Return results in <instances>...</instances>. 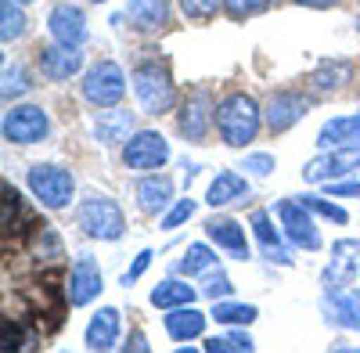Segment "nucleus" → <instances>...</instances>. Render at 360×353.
I'll return each instance as SVG.
<instances>
[{"mask_svg": "<svg viewBox=\"0 0 360 353\" xmlns=\"http://www.w3.org/2000/svg\"><path fill=\"white\" fill-rule=\"evenodd\" d=\"M137 198L144 213H162L166 205L173 202V184L169 176H148V181L137 184Z\"/></svg>", "mask_w": 360, "mask_h": 353, "instance_id": "obj_23", "label": "nucleus"}, {"mask_svg": "<svg viewBox=\"0 0 360 353\" xmlns=\"http://www.w3.org/2000/svg\"><path fill=\"white\" fill-rule=\"evenodd\" d=\"M205 234H209V242L227 249L234 259H249V238H245V227L238 224V220H209L205 224Z\"/></svg>", "mask_w": 360, "mask_h": 353, "instance_id": "obj_15", "label": "nucleus"}, {"mask_svg": "<svg viewBox=\"0 0 360 353\" xmlns=\"http://www.w3.org/2000/svg\"><path fill=\"white\" fill-rule=\"evenodd\" d=\"M213 267H217V252L209 249L205 242H195V245H188L184 259H180V271H184L188 278H191V274H205V271H213Z\"/></svg>", "mask_w": 360, "mask_h": 353, "instance_id": "obj_28", "label": "nucleus"}, {"mask_svg": "<svg viewBox=\"0 0 360 353\" xmlns=\"http://www.w3.org/2000/svg\"><path fill=\"white\" fill-rule=\"evenodd\" d=\"M152 256H155L152 249H141V252H137V259H134V267L123 274V285H134V281H137V278L148 271V263H152Z\"/></svg>", "mask_w": 360, "mask_h": 353, "instance_id": "obj_42", "label": "nucleus"}, {"mask_svg": "<svg viewBox=\"0 0 360 353\" xmlns=\"http://www.w3.org/2000/svg\"><path fill=\"white\" fill-rule=\"evenodd\" d=\"M166 332L176 339V342H188V339H198L205 332V314L195 310V307H173L166 314Z\"/></svg>", "mask_w": 360, "mask_h": 353, "instance_id": "obj_19", "label": "nucleus"}, {"mask_svg": "<svg viewBox=\"0 0 360 353\" xmlns=\"http://www.w3.org/2000/svg\"><path fill=\"white\" fill-rule=\"evenodd\" d=\"M307 205L310 213H317V217H324V220H335V224H346L349 220V213L342 210V205H335V202H328V198H317V195H303L299 198Z\"/></svg>", "mask_w": 360, "mask_h": 353, "instance_id": "obj_33", "label": "nucleus"}, {"mask_svg": "<svg viewBox=\"0 0 360 353\" xmlns=\"http://www.w3.org/2000/svg\"><path fill=\"white\" fill-rule=\"evenodd\" d=\"M252 231H256V238H259V245H263V252H266L270 259L292 263V252H288V245L281 242V231L270 224L266 213H252Z\"/></svg>", "mask_w": 360, "mask_h": 353, "instance_id": "obj_22", "label": "nucleus"}, {"mask_svg": "<svg viewBox=\"0 0 360 353\" xmlns=\"http://www.w3.org/2000/svg\"><path fill=\"white\" fill-rule=\"evenodd\" d=\"M40 69H44L47 79L65 83V79H72V76L83 69V54H79V47H69V44L44 47V51H40Z\"/></svg>", "mask_w": 360, "mask_h": 353, "instance_id": "obj_14", "label": "nucleus"}, {"mask_svg": "<svg viewBox=\"0 0 360 353\" xmlns=\"http://www.w3.org/2000/svg\"><path fill=\"white\" fill-rule=\"evenodd\" d=\"M349 169H360V144L321 148V155L303 166V181H310V184H328V181H339V176L349 173Z\"/></svg>", "mask_w": 360, "mask_h": 353, "instance_id": "obj_6", "label": "nucleus"}, {"mask_svg": "<svg viewBox=\"0 0 360 353\" xmlns=\"http://www.w3.org/2000/svg\"><path fill=\"white\" fill-rule=\"evenodd\" d=\"M0 328H4V342H0V346H4L8 353H11V349H22V346H25V332H22V328L15 325L11 317H4V325H0Z\"/></svg>", "mask_w": 360, "mask_h": 353, "instance_id": "obj_41", "label": "nucleus"}, {"mask_svg": "<svg viewBox=\"0 0 360 353\" xmlns=\"http://www.w3.org/2000/svg\"><path fill=\"white\" fill-rule=\"evenodd\" d=\"M191 217H195V198H176L173 210L162 217V227H166V231H176L180 224H188Z\"/></svg>", "mask_w": 360, "mask_h": 353, "instance_id": "obj_37", "label": "nucleus"}, {"mask_svg": "<svg viewBox=\"0 0 360 353\" xmlns=\"http://www.w3.org/2000/svg\"><path fill=\"white\" fill-rule=\"evenodd\" d=\"M356 29H360V22H356Z\"/></svg>", "mask_w": 360, "mask_h": 353, "instance_id": "obj_49", "label": "nucleus"}, {"mask_svg": "<svg viewBox=\"0 0 360 353\" xmlns=\"http://www.w3.org/2000/svg\"><path fill=\"white\" fill-rule=\"evenodd\" d=\"M349 62H324L317 72H314V86L317 91H335V86H342V83H349Z\"/></svg>", "mask_w": 360, "mask_h": 353, "instance_id": "obj_30", "label": "nucleus"}, {"mask_svg": "<svg viewBox=\"0 0 360 353\" xmlns=\"http://www.w3.org/2000/svg\"><path fill=\"white\" fill-rule=\"evenodd\" d=\"M328 317H332L335 325H342V328L360 332V303H356V296L346 300L342 292H332V300H328Z\"/></svg>", "mask_w": 360, "mask_h": 353, "instance_id": "obj_27", "label": "nucleus"}, {"mask_svg": "<svg viewBox=\"0 0 360 353\" xmlns=\"http://www.w3.org/2000/svg\"><path fill=\"white\" fill-rule=\"evenodd\" d=\"M86 349H112L119 342V310L115 307H101L86 325V335H83Z\"/></svg>", "mask_w": 360, "mask_h": 353, "instance_id": "obj_16", "label": "nucleus"}, {"mask_svg": "<svg viewBox=\"0 0 360 353\" xmlns=\"http://www.w3.org/2000/svg\"><path fill=\"white\" fill-rule=\"evenodd\" d=\"M238 198H249V181L242 173H217V181L209 184V195H205V202L213 205V210H220V205H231V202H238Z\"/></svg>", "mask_w": 360, "mask_h": 353, "instance_id": "obj_21", "label": "nucleus"}, {"mask_svg": "<svg viewBox=\"0 0 360 353\" xmlns=\"http://www.w3.org/2000/svg\"><path fill=\"white\" fill-rule=\"evenodd\" d=\"M90 4H108V0H90Z\"/></svg>", "mask_w": 360, "mask_h": 353, "instance_id": "obj_47", "label": "nucleus"}, {"mask_svg": "<svg viewBox=\"0 0 360 353\" xmlns=\"http://www.w3.org/2000/svg\"><path fill=\"white\" fill-rule=\"evenodd\" d=\"M198 292L188 285V281H162L152 288V303L159 310H173V307H191Z\"/></svg>", "mask_w": 360, "mask_h": 353, "instance_id": "obj_25", "label": "nucleus"}, {"mask_svg": "<svg viewBox=\"0 0 360 353\" xmlns=\"http://www.w3.org/2000/svg\"><path fill=\"white\" fill-rule=\"evenodd\" d=\"M234 292V285H231V278L217 267V271H205V281H202V296H209V300H227Z\"/></svg>", "mask_w": 360, "mask_h": 353, "instance_id": "obj_34", "label": "nucleus"}, {"mask_svg": "<svg viewBox=\"0 0 360 353\" xmlns=\"http://www.w3.org/2000/svg\"><path fill=\"white\" fill-rule=\"evenodd\" d=\"M295 4H303V8H332V4H339V0H295Z\"/></svg>", "mask_w": 360, "mask_h": 353, "instance_id": "obj_44", "label": "nucleus"}, {"mask_svg": "<svg viewBox=\"0 0 360 353\" xmlns=\"http://www.w3.org/2000/svg\"><path fill=\"white\" fill-rule=\"evenodd\" d=\"M307 112H310V98L295 94V91H285V94H274V98L266 101V108H263V123L274 130V134H281V130L295 127Z\"/></svg>", "mask_w": 360, "mask_h": 353, "instance_id": "obj_11", "label": "nucleus"}, {"mask_svg": "<svg viewBox=\"0 0 360 353\" xmlns=\"http://www.w3.org/2000/svg\"><path fill=\"white\" fill-rule=\"evenodd\" d=\"M356 267H360V242H353V238L335 242L332 245V263H328V271H324V285L332 292H339L342 285L353 281Z\"/></svg>", "mask_w": 360, "mask_h": 353, "instance_id": "obj_13", "label": "nucleus"}, {"mask_svg": "<svg viewBox=\"0 0 360 353\" xmlns=\"http://www.w3.org/2000/svg\"><path fill=\"white\" fill-rule=\"evenodd\" d=\"M47 134H51V120L37 105H22V108H11L4 115V137L15 144H37Z\"/></svg>", "mask_w": 360, "mask_h": 353, "instance_id": "obj_8", "label": "nucleus"}, {"mask_svg": "<svg viewBox=\"0 0 360 353\" xmlns=\"http://www.w3.org/2000/svg\"><path fill=\"white\" fill-rule=\"evenodd\" d=\"M134 94H137V101H141V108H144L148 115H162V112H169L173 101H176V91H173L169 72H166L162 65H155V62L134 69Z\"/></svg>", "mask_w": 360, "mask_h": 353, "instance_id": "obj_3", "label": "nucleus"}, {"mask_svg": "<svg viewBox=\"0 0 360 353\" xmlns=\"http://www.w3.org/2000/svg\"><path fill=\"white\" fill-rule=\"evenodd\" d=\"M278 220L285 227V234L299 245V249H321V231L314 224V213L303 202H278Z\"/></svg>", "mask_w": 360, "mask_h": 353, "instance_id": "obj_9", "label": "nucleus"}, {"mask_svg": "<svg viewBox=\"0 0 360 353\" xmlns=\"http://www.w3.org/2000/svg\"><path fill=\"white\" fill-rule=\"evenodd\" d=\"M123 162L127 169H162L169 162V141L155 130H137L123 144Z\"/></svg>", "mask_w": 360, "mask_h": 353, "instance_id": "obj_7", "label": "nucleus"}, {"mask_svg": "<svg viewBox=\"0 0 360 353\" xmlns=\"http://www.w3.org/2000/svg\"><path fill=\"white\" fill-rule=\"evenodd\" d=\"M224 8L234 18H252V15H259V11L270 8V0H224Z\"/></svg>", "mask_w": 360, "mask_h": 353, "instance_id": "obj_39", "label": "nucleus"}, {"mask_svg": "<svg viewBox=\"0 0 360 353\" xmlns=\"http://www.w3.org/2000/svg\"><path fill=\"white\" fill-rule=\"evenodd\" d=\"M256 307L252 303H227V300H217L213 307V317L220 321V325H252L256 321Z\"/></svg>", "mask_w": 360, "mask_h": 353, "instance_id": "obj_29", "label": "nucleus"}, {"mask_svg": "<svg viewBox=\"0 0 360 353\" xmlns=\"http://www.w3.org/2000/svg\"><path fill=\"white\" fill-rule=\"evenodd\" d=\"M127 349H148V342H144V335H141V332H134V339L127 342Z\"/></svg>", "mask_w": 360, "mask_h": 353, "instance_id": "obj_45", "label": "nucleus"}, {"mask_svg": "<svg viewBox=\"0 0 360 353\" xmlns=\"http://www.w3.org/2000/svg\"><path fill=\"white\" fill-rule=\"evenodd\" d=\"M101 288H105V278H101V267L94 263V256H79L65 281V300L72 307H86L90 300L101 296Z\"/></svg>", "mask_w": 360, "mask_h": 353, "instance_id": "obj_10", "label": "nucleus"}, {"mask_svg": "<svg viewBox=\"0 0 360 353\" xmlns=\"http://www.w3.org/2000/svg\"><path fill=\"white\" fill-rule=\"evenodd\" d=\"M47 29H51L54 44L79 47V44L86 40V18H83V11L72 8V4H58V8L47 15Z\"/></svg>", "mask_w": 360, "mask_h": 353, "instance_id": "obj_12", "label": "nucleus"}, {"mask_svg": "<svg viewBox=\"0 0 360 353\" xmlns=\"http://www.w3.org/2000/svg\"><path fill=\"white\" fill-rule=\"evenodd\" d=\"M339 144H360V115H339L321 127L317 148H339Z\"/></svg>", "mask_w": 360, "mask_h": 353, "instance_id": "obj_20", "label": "nucleus"}, {"mask_svg": "<svg viewBox=\"0 0 360 353\" xmlns=\"http://www.w3.org/2000/svg\"><path fill=\"white\" fill-rule=\"evenodd\" d=\"M15 4H33V0H15Z\"/></svg>", "mask_w": 360, "mask_h": 353, "instance_id": "obj_46", "label": "nucleus"}, {"mask_svg": "<svg viewBox=\"0 0 360 353\" xmlns=\"http://www.w3.org/2000/svg\"><path fill=\"white\" fill-rule=\"evenodd\" d=\"M242 169H249L252 176H270L278 169V162H274V155H266V152H256V155H249L245 162H242Z\"/></svg>", "mask_w": 360, "mask_h": 353, "instance_id": "obj_40", "label": "nucleus"}, {"mask_svg": "<svg viewBox=\"0 0 360 353\" xmlns=\"http://www.w3.org/2000/svg\"><path fill=\"white\" fill-rule=\"evenodd\" d=\"M33 256L37 259H44V263H54V259H62L65 256V242H62V234H58L51 224H40L37 231H33Z\"/></svg>", "mask_w": 360, "mask_h": 353, "instance_id": "obj_26", "label": "nucleus"}, {"mask_svg": "<svg viewBox=\"0 0 360 353\" xmlns=\"http://www.w3.org/2000/svg\"><path fill=\"white\" fill-rule=\"evenodd\" d=\"M332 198H360V181H328Z\"/></svg>", "mask_w": 360, "mask_h": 353, "instance_id": "obj_43", "label": "nucleus"}, {"mask_svg": "<svg viewBox=\"0 0 360 353\" xmlns=\"http://www.w3.org/2000/svg\"><path fill=\"white\" fill-rule=\"evenodd\" d=\"M127 18L134 22V29H141V33H159L169 22V4L166 0H130Z\"/></svg>", "mask_w": 360, "mask_h": 353, "instance_id": "obj_18", "label": "nucleus"}, {"mask_svg": "<svg viewBox=\"0 0 360 353\" xmlns=\"http://www.w3.org/2000/svg\"><path fill=\"white\" fill-rule=\"evenodd\" d=\"M259 120H263V112L249 94H231L217 105V130L231 148H245L259 134Z\"/></svg>", "mask_w": 360, "mask_h": 353, "instance_id": "obj_1", "label": "nucleus"}, {"mask_svg": "<svg viewBox=\"0 0 360 353\" xmlns=\"http://www.w3.org/2000/svg\"><path fill=\"white\" fill-rule=\"evenodd\" d=\"M25 91H29V83H25V69H22V65H8V69H4V101L22 98Z\"/></svg>", "mask_w": 360, "mask_h": 353, "instance_id": "obj_38", "label": "nucleus"}, {"mask_svg": "<svg viewBox=\"0 0 360 353\" xmlns=\"http://www.w3.org/2000/svg\"><path fill=\"white\" fill-rule=\"evenodd\" d=\"M220 8H224V0H180V11L195 22H209Z\"/></svg>", "mask_w": 360, "mask_h": 353, "instance_id": "obj_36", "label": "nucleus"}, {"mask_svg": "<svg viewBox=\"0 0 360 353\" xmlns=\"http://www.w3.org/2000/svg\"><path fill=\"white\" fill-rule=\"evenodd\" d=\"M127 94V76L115 62H98L83 79V98L98 108H112Z\"/></svg>", "mask_w": 360, "mask_h": 353, "instance_id": "obj_5", "label": "nucleus"}, {"mask_svg": "<svg viewBox=\"0 0 360 353\" xmlns=\"http://www.w3.org/2000/svg\"><path fill=\"white\" fill-rule=\"evenodd\" d=\"M356 303H360V288H356Z\"/></svg>", "mask_w": 360, "mask_h": 353, "instance_id": "obj_48", "label": "nucleus"}, {"mask_svg": "<svg viewBox=\"0 0 360 353\" xmlns=\"http://www.w3.org/2000/svg\"><path fill=\"white\" fill-rule=\"evenodd\" d=\"M18 220H25V210H22V195H18L11 184H4V234H11Z\"/></svg>", "mask_w": 360, "mask_h": 353, "instance_id": "obj_35", "label": "nucleus"}, {"mask_svg": "<svg viewBox=\"0 0 360 353\" xmlns=\"http://www.w3.org/2000/svg\"><path fill=\"white\" fill-rule=\"evenodd\" d=\"M76 224L98 242H115V238H123V231H127L123 210H119L112 198H105V195H94V198L79 202Z\"/></svg>", "mask_w": 360, "mask_h": 353, "instance_id": "obj_2", "label": "nucleus"}, {"mask_svg": "<svg viewBox=\"0 0 360 353\" xmlns=\"http://www.w3.org/2000/svg\"><path fill=\"white\" fill-rule=\"evenodd\" d=\"M0 18H4V29H0L4 40H18L25 33V15H22V8L15 4V0H4V4H0Z\"/></svg>", "mask_w": 360, "mask_h": 353, "instance_id": "obj_32", "label": "nucleus"}, {"mask_svg": "<svg viewBox=\"0 0 360 353\" xmlns=\"http://www.w3.org/2000/svg\"><path fill=\"white\" fill-rule=\"evenodd\" d=\"M205 349L209 353H249V349H256V342L249 332H227V335H213L205 342Z\"/></svg>", "mask_w": 360, "mask_h": 353, "instance_id": "obj_31", "label": "nucleus"}, {"mask_svg": "<svg viewBox=\"0 0 360 353\" xmlns=\"http://www.w3.org/2000/svg\"><path fill=\"white\" fill-rule=\"evenodd\" d=\"M209 123H213V115H209V94H191L184 101V112H180V134L188 141H202L209 134Z\"/></svg>", "mask_w": 360, "mask_h": 353, "instance_id": "obj_17", "label": "nucleus"}, {"mask_svg": "<svg viewBox=\"0 0 360 353\" xmlns=\"http://www.w3.org/2000/svg\"><path fill=\"white\" fill-rule=\"evenodd\" d=\"M25 184H29V191H33V198L40 205H47V210H65V205L72 202V191H76V181H72L69 169L44 166V162L25 173Z\"/></svg>", "mask_w": 360, "mask_h": 353, "instance_id": "obj_4", "label": "nucleus"}, {"mask_svg": "<svg viewBox=\"0 0 360 353\" xmlns=\"http://www.w3.org/2000/svg\"><path fill=\"white\" fill-rule=\"evenodd\" d=\"M98 141L101 144H119L134 137V115L130 112H101L98 115Z\"/></svg>", "mask_w": 360, "mask_h": 353, "instance_id": "obj_24", "label": "nucleus"}]
</instances>
